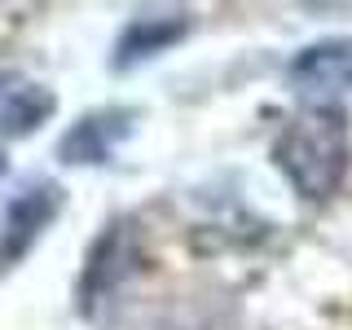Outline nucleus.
Here are the masks:
<instances>
[{
	"label": "nucleus",
	"instance_id": "3",
	"mask_svg": "<svg viewBox=\"0 0 352 330\" xmlns=\"http://www.w3.org/2000/svg\"><path fill=\"white\" fill-rule=\"evenodd\" d=\"M58 216H62V185H53V181H36L9 198L5 216H0V278L14 273L36 251V242Z\"/></svg>",
	"mask_w": 352,
	"mask_h": 330
},
{
	"label": "nucleus",
	"instance_id": "2",
	"mask_svg": "<svg viewBox=\"0 0 352 330\" xmlns=\"http://www.w3.org/2000/svg\"><path fill=\"white\" fill-rule=\"evenodd\" d=\"M141 256H146V242H141V225L132 216H115L110 225L97 234V242L88 247L80 282H75V295H80V308L102 304L110 291H119L132 273H137Z\"/></svg>",
	"mask_w": 352,
	"mask_h": 330
},
{
	"label": "nucleus",
	"instance_id": "7",
	"mask_svg": "<svg viewBox=\"0 0 352 330\" xmlns=\"http://www.w3.org/2000/svg\"><path fill=\"white\" fill-rule=\"evenodd\" d=\"M352 71V40H317L300 49V58L291 62V75L304 84H335Z\"/></svg>",
	"mask_w": 352,
	"mask_h": 330
},
{
	"label": "nucleus",
	"instance_id": "4",
	"mask_svg": "<svg viewBox=\"0 0 352 330\" xmlns=\"http://www.w3.org/2000/svg\"><path fill=\"white\" fill-rule=\"evenodd\" d=\"M128 132H132V110H124V106L88 110V115H80L71 128L62 132L58 154H62V163H71V168H84V163H106Z\"/></svg>",
	"mask_w": 352,
	"mask_h": 330
},
{
	"label": "nucleus",
	"instance_id": "1",
	"mask_svg": "<svg viewBox=\"0 0 352 330\" xmlns=\"http://www.w3.org/2000/svg\"><path fill=\"white\" fill-rule=\"evenodd\" d=\"M273 163L300 198L330 203L352 172V124L339 102H313L295 110L273 141Z\"/></svg>",
	"mask_w": 352,
	"mask_h": 330
},
{
	"label": "nucleus",
	"instance_id": "5",
	"mask_svg": "<svg viewBox=\"0 0 352 330\" xmlns=\"http://www.w3.org/2000/svg\"><path fill=\"white\" fill-rule=\"evenodd\" d=\"M185 36H190V14H137L119 31L110 66H115V71H132V66L168 53L172 44H181Z\"/></svg>",
	"mask_w": 352,
	"mask_h": 330
},
{
	"label": "nucleus",
	"instance_id": "6",
	"mask_svg": "<svg viewBox=\"0 0 352 330\" xmlns=\"http://www.w3.org/2000/svg\"><path fill=\"white\" fill-rule=\"evenodd\" d=\"M49 115H53V93L49 88H40V84L9 88L5 102H0V132H9V137H31Z\"/></svg>",
	"mask_w": 352,
	"mask_h": 330
},
{
	"label": "nucleus",
	"instance_id": "8",
	"mask_svg": "<svg viewBox=\"0 0 352 330\" xmlns=\"http://www.w3.org/2000/svg\"><path fill=\"white\" fill-rule=\"evenodd\" d=\"M5 168H9V159H5V150H0V176H5Z\"/></svg>",
	"mask_w": 352,
	"mask_h": 330
}]
</instances>
